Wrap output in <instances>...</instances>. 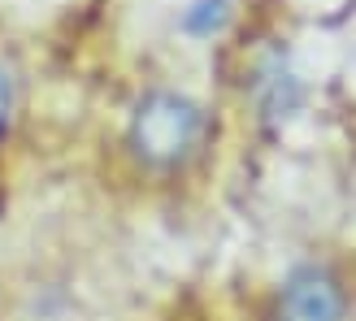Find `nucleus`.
<instances>
[{
    "label": "nucleus",
    "instance_id": "obj_3",
    "mask_svg": "<svg viewBox=\"0 0 356 321\" xmlns=\"http://www.w3.org/2000/svg\"><path fill=\"white\" fill-rule=\"evenodd\" d=\"M230 17V0H191L183 13V31L191 40H213Z\"/></svg>",
    "mask_w": 356,
    "mask_h": 321
},
{
    "label": "nucleus",
    "instance_id": "obj_1",
    "mask_svg": "<svg viewBox=\"0 0 356 321\" xmlns=\"http://www.w3.org/2000/svg\"><path fill=\"white\" fill-rule=\"evenodd\" d=\"M209 113L183 92H148L135 104L127 144L131 156L152 174H174L187 170L209 144Z\"/></svg>",
    "mask_w": 356,
    "mask_h": 321
},
{
    "label": "nucleus",
    "instance_id": "obj_4",
    "mask_svg": "<svg viewBox=\"0 0 356 321\" xmlns=\"http://www.w3.org/2000/svg\"><path fill=\"white\" fill-rule=\"evenodd\" d=\"M13 100H17V96H13V74L0 65V135H5L9 122H13Z\"/></svg>",
    "mask_w": 356,
    "mask_h": 321
},
{
    "label": "nucleus",
    "instance_id": "obj_2",
    "mask_svg": "<svg viewBox=\"0 0 356 321\" xmlns=\"http://www.w3.org/2000/svg\"><path fill=\"white\" fill-rule=\"evenodd\" d=\"M343 317H348V291L326 265H300L287 274L274 321H343Z\"/></svg>",
    "mask_w": 356,
    "mask_h": 321
}]
</instances>
